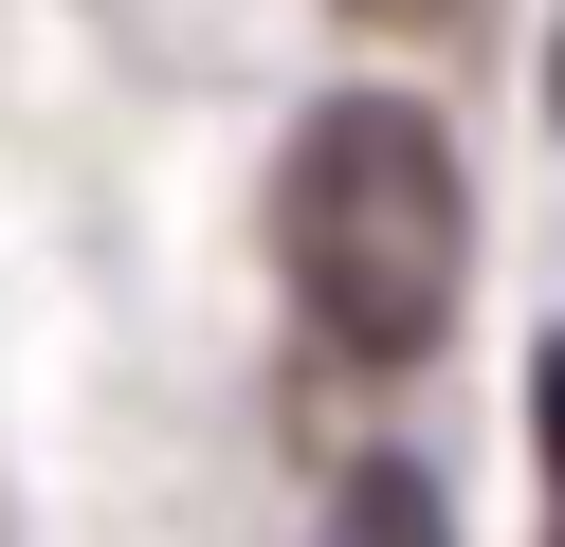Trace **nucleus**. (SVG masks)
I'll return each instance as SVG.
<instances>
[{"instance_id": "obj_3", "label": "nucleus", "mask_w": 565, "mask_h": 547, "mask_svg": "<svg viewBox=\"0 0 565 547\" xmlns=\"http://www.w3.org/2000/svg\"><path fill=\"white\" fill-rule=\"evenodd\" d=\"M529 474H547V547H565V328L529 347Z\"/></svg>"}, {"instance_id": "obj_2", "label": "nucleus", "mask_w": 565, "mask_h": 547, "mask_svg": "<svg viewBox=\"0 0 565 547\" xmlns=\"http://www.w3.org/2000/svg\"><path fill=\"white\" fill-rule=\"evenodd\" d=\"M310 547H456V511H438V474H419V456H347L329 511H310Z\"/></svg>"}, {"instance_id": "obj_4", "label": "nucleus", "mask_w": 565, "mask_h": 547, "mask_svg": "<svg viewBox=\"0 0 565 547\" xmlns=\"http://www.w3.org/2000/svg\"><path fill=\"white\" fill-rule=\"evenodd\" d=\"M347 19H456V0H347Z\"/></svg>"}, {"instance_id": "obj_1", "label": "nucleus", "mask_w": 565, "mask_h": 547, "mask_svg": "<svg viewBox=\"0 0 565 547\" xmlns=\"http://www.w3.org/2000/svg\"><path fill=\"white\" fill-rule=\"evenodd\" d=\"M274 292L329 365H419L475 292V165L419 92H329L274 165Z\"/></svg>"}]
</instances>
